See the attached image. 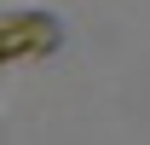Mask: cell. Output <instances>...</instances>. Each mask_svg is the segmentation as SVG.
Instances as JSON below:
<instances>
[{
    "instance_id": "6da1fadb",
    "label": "cell",
    "mask_w": 150,
    "mask_h": 145,
    "mask_svg": "<svg viewBox=\"0 0 150 145\" xmlns=\"http://www.w3.org/2000/svg\"><path fill=\"white\" fill-rule=\"evenodd\" d=\"M6 64H23V58H46L58 47V18L52 12H6Z\"/></svg>"
}]
</instances>
